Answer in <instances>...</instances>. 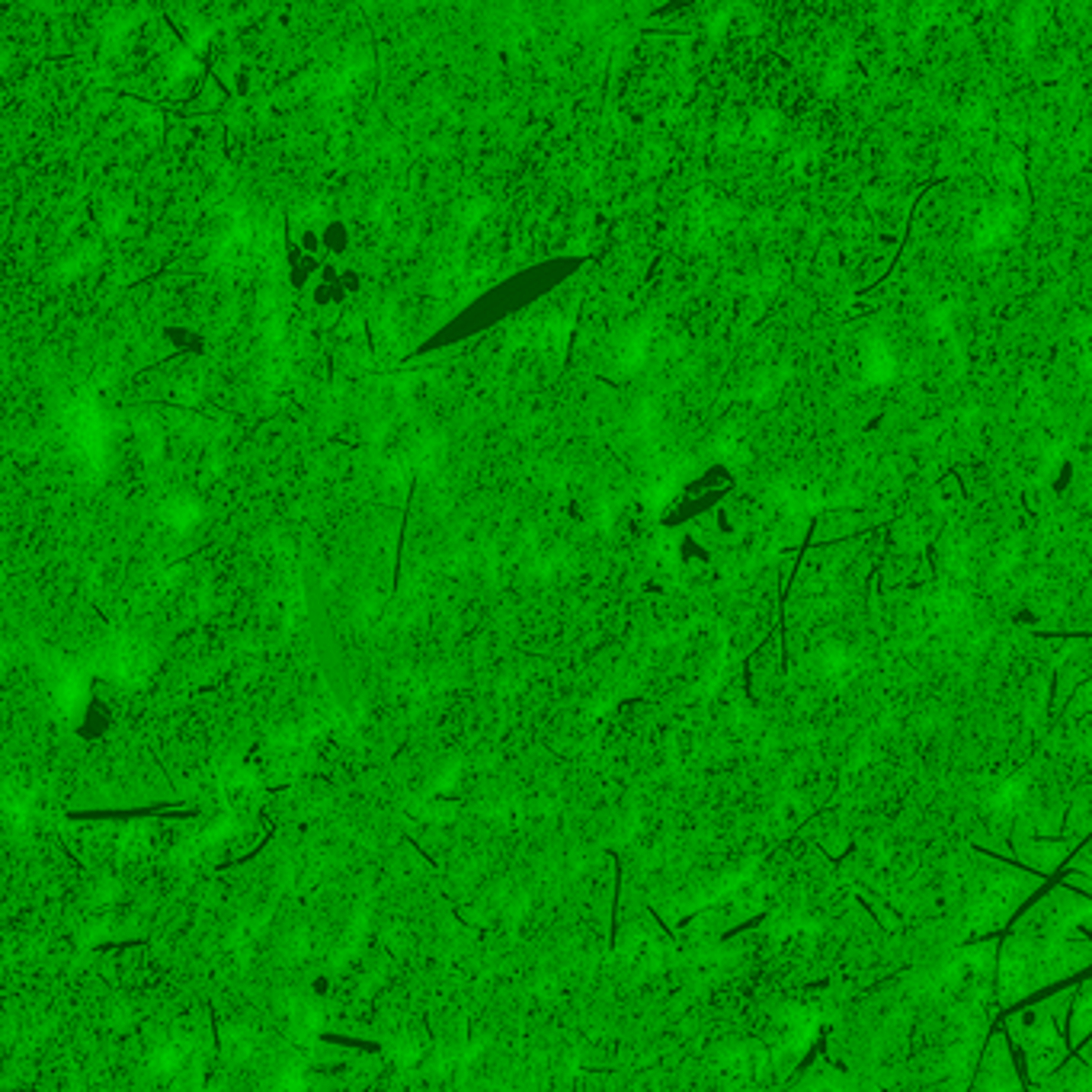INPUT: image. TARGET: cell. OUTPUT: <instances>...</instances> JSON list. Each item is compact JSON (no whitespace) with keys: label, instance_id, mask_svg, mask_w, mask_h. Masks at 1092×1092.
Instances as JSON below:
<instances>
[{"label":"cell","instance_id":"cell-8","mask_svg":"<svg viewBox=\"0 0 1092 1092\" xmlns=\"http://www.w3.org/2000/svg\"><path fill=\"white\" fill-rule=\"evenodd\" d=\"M679 561L682 564H708L712 561V548L699 536H682L679 539Z\"/></svg>","mask_w":1092,"mask_h":1092},{"label":"cell","instance_id":"cell-3","mask_svg":"<svg viewBox=\"0 0 1092 1092\" xmlns=\"http://www.w3.org/2000/svg\"><path fill=\"white\" fill-rule=\"evenodd\" d=\"M308 302L314 308H340L349 302V292L344 285V269L340 263H324V269L318 272V279L308 289Z\"/></svg>","mask_w":1092,"mask_h":1092},{"label":"cell","instance_id":"cell-7","mask_svg":"<svg viewBox=\"0 0 1092 1092\" xmlns=\"http://www.w3.org/2000/svg\"><path fill=\"white\" fill-rule=\"evenodd\" d=\"M292 241H295L298 248H302V250H305L308 256H314V260L327 263V253H324V238H321V225H305V228H298Z\"/></svg>","mask_w":1092,"mask_h":1092},{"label":"cell","instance_id":"cell-5","mask_svg":"<svg viewBox=\"0 0 1092 1092\" xmlns=\"http://www.w3.org/2000/svg\"><path fill=\"white\" fill-rule=\"evenodd\" d=\"M321 238H324V253L331 263H340L344 256L352 253V244H356V235H352V225L347 222V218H327V222H321Z\"/></svg>","mask_w":1092,"mask_h":1092},{"label":"cell","instance_id":"cell-2","mask_svg":"<svg viewBox=\"0 0 1092 1092\" xmlns=\"http://www.w3.org/2000/svg\"><path fill=\"white\" fill-rule=\"evenodd\" d=\"M734 474L725 465H708L699 477H692L689 484H682L676 494L663 503L660 510V526L663 529H686L689 523L702 520L705 513H718L721 500L731 494Z\"/></svg>","mask_w":1092,"mask_h":1092},{"label":"cell","instance_id":"cell-9","mask_svg":"<svg viewBox=\"0 0 1092 1092\" xmlns=\"http://www.w3.org/2000/svg\"><path fill=\"white\" fill-rule=\"evenodd\" d=\"M1054 500H1057V497H1054V490L1044 487V484H1032V487L1022 490V503H1026L1029 513H1035V516L1047 513L1050 507H1054Z\"/></svg>","mask_w":1092,"mask_h":1092},{"label":"cell","instance_id":"cell-6","mask_svg":"<svg viewBox=\"0 0 1092 1092\" xmlns=\"http://www.w3.org/2000/svg\"><path fill=\"white\" fill-rule=\"evenodd\" d=\"M160 337L167 340L176 352H202L206 349V334L196 331V327H189V324H163Z\"/></svg>","mask_w":1092,"mask_h":1092},{"label":"cell","instance_id":"cell-10","mask_svg":"<svg viewBox=\"0 0 1092 1092\" xmlns=\"http://www.w3.org/2000/svg\"><path fill=\"white\" fill-rule=\"evenodd\" d=\"M340 269H344V285H347L349 298H352V295H359V292H362V285H365L362 269H359V266H349V263H340Z\"/></svg>","mask_w":1092,"mask_h":1092},{"label":"cell","instance_id":"cell-1","mask_svg":"<svg viewBox=\"0 0 1092 1092\" xmlns=\"http://www.w3.org/2000/svg\"><path fill=\"white\" fill-rule=\"evenodd\" d=\"M996 958V1009L1022 1003L1032 993L1092 971V897L1063 875L1022 913L1000 942Z\"/></svg>","mask_w":1092,"mask_h":1092},{"label":"cell","instance_id":"cell-4","mask_svg":"<svg viewBox=\"0 0 1092 1092\" xmlns=\"http://www.w3.org/2000/svg\"><path fill=\"white\" fill-rule=\"evenodd\" d=\"M331 263V260H327ZM324 269L321 260H314V256H308L302 248H298L295 241L285 244V279H289V285L295 292H305L314 285V279H318V272Z\"/></svg>","mask_w":1092,"mask_h":1092}]
</instances>
